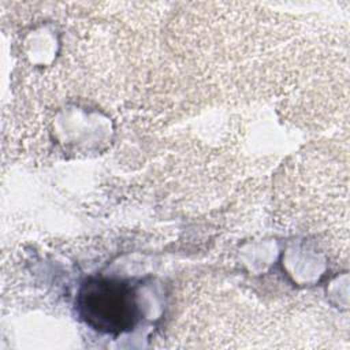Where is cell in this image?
Returning a JSON list of instances; mask_svg holds the SVG:
<instances>
[{
    "instance_id": "cell-1",
    "label": "cell",
    "mask_w": 350,
    "mask_h": 350,
    "mask_svg": "<svg viewBox=\"0 0 350 350\" xmlns=\"http://www.w3.org/2000/svg\"><path fill=\"white\" fill-rule=\"evenodd\" d=\"M77 310L89 327L112 335L131 329L139 314L133 288L109 278L88 279L78 291Z\"/></svg>"
}]
</instances>
